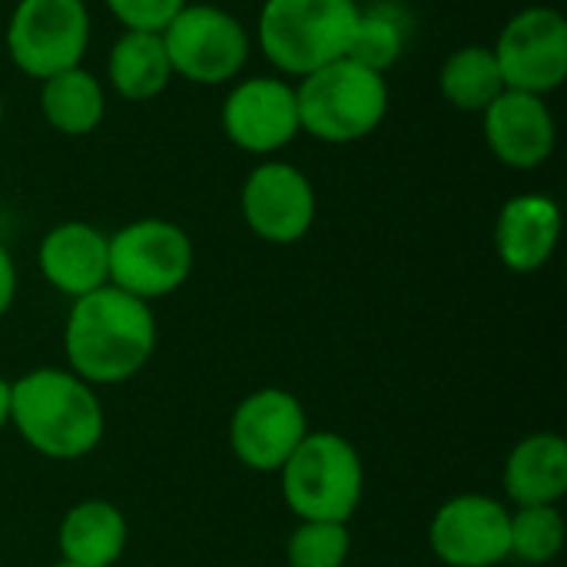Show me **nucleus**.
I'll return each instance as SVG.
<instances>
[{"instance_id":"obj_1","label":"nucleus","mask_w":567,"mask_h":567,"mask_svg":"<svg viewBox=\"0 0 567 567\" xmlns=\"http://www.w3.org/2000/svg\"><path fill=\"white\" fill-rule=\"evenodd\" d=\"M70 372L86 385H120L146 369L156 352V316L150 302L100 286L73 299L63 326Z\"/></svg>"},{"instance_id":"obj_2","label":"nucleus","mask_w":567,"mask_h":567,"mask_svg":"<svg viewBox=\"0 0 567 567\" xmlns=\"http://www.w3.org/2000/svg\"><path fill=\"white\" fill-rule=\"evenodd\" d=\"M10 425L50 462L90 455L106 432L96 389L70 369H33L10 382Z\"/></svg>"},{"instance_id":"obj_3","label":"nucleus","mask_w":567,"mask_h":567,"mask_svg":"<svg viewBox=\"0 0 567 567\" xmlns=\"http://www.w3.org/2000/svg\"><path fill=\"white\" fill-rule=\"evenodd\" d=\"M359 10L355 0H266L256 43L279 73L302 80L349 53Z\"/></svg>"},{"instance_id":"obj_4","label":"nucleus","mask_w":567,"mask_h":567,"mask_svg":"<svg viewBox=\"0 0 567 567\" xmlns=\"http://www.w3.org/2000/svg\"><path fill=\"white\" fill-rule=\"evenodd\" d=\"M299 130L319 143H359L372 136L389 113V83L382 73L342 56L296 86Z\"/></svg>"},{"instance_id":"obj_5","label":"nucleus","mask_w":567,"mask_h":567,"mask_svg":"<svg viewBox=\"0 0 567 567\" xmlns=\"http://www.w3.org/2000/svg\"><path fill=\"white\" fill-rule=\"evenodd\" d=\"M279 485L299 522L349 525L365 492L362 455L339 432H309L279 468Z\"/></svg>"},{"instance_id":"obj_6","label":"nucleus","mask_w":567,"mask_h":567,"mask_svg":"<svg viewBox=\"0 0 567 567\" xmlns=\"http://www.w3.org/2000/svg\"><path fill=\"white\" fill-rule=\"evenodd\" d=\"M196 266L193 239L169 219H133L110 236V286L153 302L186 286Z\"/></svg>"},{"instance_id":"obj_7","label":"nucleus","mask_w":567,"mask_h":567,"mask_svg":"<svg viewBox=\"0 0 567 567\" xmlns=\"http://www.w3.org/2000/svg\"><path fill=\"white\" fill-rule=\"evenodd\" d=\"M159 37L173 76L196 86L233 83L249 60V33L243 20L216 3H186Z\"/></svg>"},{"instance_id":"obj_8","label":"nucleus","mask_w":567,"mask_h":567,"mask_svg":"<svg viewBox=\"0 0 567 567\" xmlns=\"http://www.w3.org/2000/svg\"><path fill=\"white\" fill-rule=\"evenodd\" d=\"M90 47L86 0H17L7 20V56L33 80L80 66Z\"/></svg>"},{"instance_id":"obj_9","label":"nucleus","mask_w":567,"mask_h":567,"mask_svg":"<svg viewBox=\"0 0 567 567\" xmlns=\"http://www.w3.org/2000/svg\"><path fill=\"white\" fill-rule=\"evenodd\" d=\"M492 50L508 90L548 96L567 76V20L555 7H525L502 27Z\"/></svg>"},{"instance_id":"obj_10","label":"nucleus","mask_w":567,"mask_h":567,"mask_svg":"<svg viewBox=\"0 0 567 567\" xmlns=\"http://www.w3.org/2000/svg\"><path fill=\"white\" fill-rule=\"evenodd\" d=\"M306 435L309 415L302 402L272 385L249 392L229 419V449L236 462L259 475H279Z\"/></svg>"},{"instance_id":"obj_11","label":"nucleus","mask_w":567,"mask_h":567,"mask_svg":"<svg viewBox=\"0 0 567 567\" xmlns=\"http://www.w3.org/2000/svg\"><path fill=\"white\" fill-rule=\"evenodd\" d=\"M316 189L312 179L286 163V159H262L249 169L239 209L252 236L272 246H292L309 236L316 223Z\"/></svg>"},{"instance_id":"obj_12","label":"nucleus","mask_w":567,"mask_h":567,"mask_svg":"<svg viewBox=\"0 0 567 567\" xmlns=\"http://www.w3.org/2000/svg\"><path fill=\"white\" fill-rule=\"evenodd\" d=\"M219 126L243 153L272 156L286 150L302 133L296 86L282 76H246L233 83L219 110Z\"/></svg>"},{"instance_id":"obj_13","label":"nucleus","mask_w":567,"mask_h":567,"mask_svg":"<svg viewBox=\"0 0 567 567\" xmlns=\"http://www.w3.org/2000/svg\"><path fill=\"white\" fill-rule=\"evenodd\" d=\"M512 512L482 492L449 498L432 525L429 545L445 567H498L508 561Z\"/></svg>"},{"instance_id":"obj_14","label":"nucleus","mask_w":567,"mask_h":567,"mask_svg":"<svg viewBox=\"0 0 567 567\" xmlns=\"http://www.w3.org/2000/svg\"><path fill=\"white\" fill-rule=\"evenodd\" d=\"M482 130L492 156L508 169H538L558 143V123L545 96L505 90L485 113Z\"/></svg>"},{"instance_id":"obj_15","label":"nucleus","mask_w":567,"mask_h":567,"mask_svg":"<svg viewBox=\"0 0 567 567\" xmlns=\"http://www.w3.org/2000/svg\"><path fill=\"white\" fill-rule=\"evenodd\" d=\"M37 262L56 292L80 299L110 282V236L80 219L56 223L40 239Z\"/></svg>"},{"instance_id":"obj_16","label":"nucleus","mask_w":567,"mask_h":567,"mask_svg":"<svg viewBox=\"0 0 567 567\" xmlns=\"http://www.w3.org/2000/svg\"><path fill=\"white\" fill-rule=\"evenodd\" d=\"M561 239V209L545 193L512 196L495 219V252L505 269L528 276L548 266Z\"/></svg>"},{"instance_id":"obj_17","label":"nucleus","mask_w":567,"mask_h":567,"mask_svg":"<svg viewBox=\"0 0 567 567\" xmlns=\"http://www.w3.org/2000/svg\"><path fill=\"white\" fill-rule=\"evenodd\" d=\"M505 495L515 508L558 505L567 495V442L555 432L525 435L505 458Z\"/></svg>"},{"instance_id":"obj_18","label":"nucleus","mask_w":567,"mask_h":567,"mask_svg":"<svg viewBox=\"0 0 567 567\" xmlns=\"http://www.w3.org/2000/svg\"><path fill=\"white\" fill-rule=\"evenodd\" d=\"M130 542V525L113 502L86 498L76 502L56 532V545L66 565L76 567H113Z\"/></svg>"},{"instance_id":"obj_19","label":"nucleus","mask_w":567,"mask_h":567,"mask_svg":"<svg viewBox=\"0 0 567 567\" xmlns=\"http://www.w3.org/2000/svg\"><path fill=\"white\" fill-rule=\"evenodd\" d=\"M106 80L126 103L156 100L173 80L163 37L150 30H123L106 53Z\"/></svg>"},{"instance_id":"obj_20","label":"nucleus","mask_w":567,"mask_h":567,"mask_svg":"<svg viewBox=\"0 0 567 567\" xmlns=\"http://www.w3.org/2000/svg\"><path fill=\"white\" fill-rule=\"evenodd\" d=\"M40 113L60 136H90L106 116V90L90 70L70 66L40 80Z\"/></svg>"},{"instance_id":"obj_21","label":"nucleus","mask_w":567,"mask_h":567,"mask_svg":"<svg viewBox=\"0 0 567 567\" xmlns=\"http://www.w3.org/2000/svg\"><path fill=\"white\" fill-rule=\"evenodd\" d=\"M439 90L449 106L462 113H485L508 86L502 80L495 50L485 43H465L445 56L439 70Z\"/></svg>"},{"instance_id":"obj_22","label":"nucleus","mask_w":567,"mask_h":567,"mask_svg":"<svg viewBox=\"0 0 567 567\" xmlns=\"http://www.w3.org/2000/svg\"><path fill=\"white\" fill-rule=\"evenodd\" d=\"M405 43H409L405 17L395 7H369L359 10V23L346 56L385 76V70H392L402 60Z\"/></svg>"},{"instance_id":"obj_23","label":"nucleus","mask_w":567,"mask_h":567,"mask_svg":"<svg viewBox=\"0 0 567 567\" xmlns=\"http://www.w3.org/2000/svg\"><path fill=\"white\" fill-rule=\"evenodd\" d=\"M565 545V518L558 505L515 508L508 525V558L522 565H548Z\"/></svg>"},{"instance_id":"obj_24","label":"nucleus","mask_w":567,"mask_h":567,"mask_svg":"<svg viewBox=\"0 0 567 567\" xmlns=\"http://www.w3.org/2000/svg\"><path fill=\"white\" fill-rule=\"evenodd\" d=\"M352 555L349 525L339 522H299L289 535V567H346Z\"/></svg>"},{"instance_id":"obj_25","label":"nucleus","mask_w":567,"mask_h":567,"mask_svg":"<svg viewBox=\"0 0 567 567\" xmlns=\"http://www.w3.org/2000/svg\"><path fill=\"white\" fill-rule=\"evenodd\" d=\"M106 10L123 23V30H150L163 33V27L189 3V0H103Z\"/></svg>"},{"instance_id":"obj_26","label":"nucleus","mask_w":567,"mask_h":567,"mask_svg":"<svg viewBox=\"0 0 567 567\" xmlns=\"http://www.w3.org/2000/svg\"><path fill=\"white\" fill-rule=\"evenodd\" d=\"M13 296H17V266H13V256H10V249L0 243V319L10 312V306H13Z\"/></svg>"},{"instance_id":"obj_27","label":"nucleus","mask_w":567,"mask_h":567,"mask_svg":"<svg viewBox=\"0 0 567 567\" xmlns=\"http://www.w3.org/2000/svg\"><path fill=\"white\" fill-rule=\"evenodd\" d=\"M10 425V382L0 375V432Z\"/></svg>"},{"instance_id":"obj_28","label":"nucleus","mask_w":567,"mask_h":567,"mask_svg":"<svg viewBox=\"0 0 567 567\" xmlns=\"http://www.w3.org/2000/svg\"><path fill=\"white\" fill-rule=\"evenodd\" d=\"M3 113H7V106H3V96H0V126H3Z\"/></svg>"},{"instance_id":"obj_29","label":"nucleus","mask_w":567,"mask_h":567,"mask_svg":"<svg viewBox=\"0 0 567 567\" xmlns=\"http://www.w3.org/2000/svg\"><path fill=\"white\" fill-rule=\"evenodd\" d=\"M50 567H76V565H66V561H60V565H50Z\"/></svg>"}]
</instances>
